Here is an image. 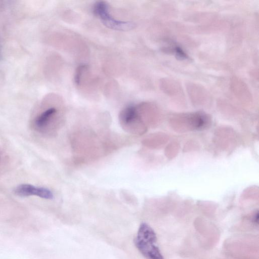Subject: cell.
I'll list each match as a JSON object with an SVG mask.
<instances>
[{"label":"cell","instance_id":"cell-1","mask_svg":"<svg viewBox=\"0 0 259 259\" xmlns=\"http://www.w3.org/2000/svg\"><path fill=\"white\" fill-rule=\"evenodd\" d=\"M135 244L146 259H164L157 245V237L154 230L147 223L140 224Z\"/></svg>","mask_w":259,"mask_h":259},{"label":"cell","instance_id":"cell-2","mask_svg":"<svg viewBox=\"0 0 259 259\" xmlns=\"http://www.w3.org/2000/svg\"><path fill=\"white\" fill-rule=\"evenodd\" d=\"M94 12L98 16L107 27L116 30L128 31L135 27L131 22L121 21L115 19L109 14L108 6L103 1L97 2L94 6Z\"/></svg>","mask_w":259,"mask_h":259},{"label":"cell","instance_id":"cell-3","mask_svg":"<svg viewBox=\"0 0 259 259\" xmlns=\"http://www.w3.org/2000/svg\"><path fill=\"white\" fill-rule=\"evenodd\" d=\"M14 192L17 195L21 197L35 195L46 199H52L54 197L53 193L49 189L27 184L18 186L15 188Z\"/></svg>","mask_w":259,"mask_h":259},{"label":"cell","instance_id":"cell-4","mask_svg":"<svg viewBox=\"0 0 259 259\" xmlns=\"http://www.w3.org/2000/svg\"><path fill=\"white\" fill-rule=\"evenodd\" d=\"M136 107L129 106L124 108L120 114V120L122 123L126 125L134 122L138 118Z\"/></svg>","mask_w":259,"mask_h":259},{"label":"cell","instance_id":"cell-5","mask_svg":"<svg viewBox=\"0 0 259 259\" xmlns=\"http://www.w3.org/2000/svg\"><path fill=\"white\" fill-rule=\"evenodd\" d=\"M56 112L57 110L54 107L47 109L37 117L35 120V125L39 128L46 126Z\"/></svg>","mask_w":259,"mask_h":259},{"label":"cell","instance_id":"cell-6","mask_svg":"<svg viewBox=\"0 0 259 259\" xmlns=\"http://www.w3.org/2000/svg\"><path fill=\"white\" fill-rule=\"evenodd\" d=\"M87 68V66L86 65H81L77 68L74 77V81L77 85L79 84L82 74Z\"/></svg>","mask_w":259,"mask_h":259}]
</instances>
